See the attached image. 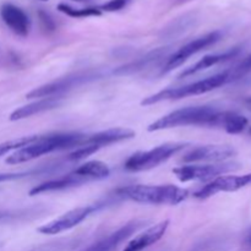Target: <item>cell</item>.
<instances>
[{
    "label": "cell",
    "instance_id": "1",
    "mask_svg": "<svg viewBox=\"0 0 251 251\" xmlns=\"http://www.w3.org/2000/svg\"><path fill=\"white\" fill-rule=\"evenodd\" d=\"M85 134L80 132H64V134L42 135L38 141L16 150L6 158L7 164H21L36 159L43 154L51 153L61 150L80 147L82 145Z\"/></svg>",
    "mask_w": 251,
    "mask_h": 251
},
{
    "label": "cell",
    "instance_id": "2",
    "mask_svg": "<svg viewBox=\"0 0 251 251\" xmlns=\"http://www.w3.org/2000/svg\"><path fill=\"white\" fill-rule=\"evenodd\" d=\"M117 198L150 205H179L185 201L189 191L176 185H129L115 191Z\"/></svg>",
    "mask_w": 251,
    "mask_h": 251
},
{
    "label": "cell",
    "instance_id": "3",
    "mask_svg": "<svg viewBox=\"0 0 251 251\" xmlns=\"http://www.w3.org/2000/svg\"><path fill=\"white\" fill-rule=\"evenodd\" d=\"M220 110L211 105H196V107H185L176 109L164 117L159 118L154 123L149 125L147 130L150 132L159 131V130L173 129L179 126H196L215 127L216 119Z\"/></svg>",
    "mask_w": 251,
    "mask_h": 251
},
{
    "label": "cell",
    "instance_id": "4",
    "mask_svg": "<svg viewBox=\"0 0 251 251\" xmlns=\"http://www.w3.org/2000/svg\"><path fill=\"white\" fill-rule=\"evenodd\" d=\"M230 80H232V77H230V71H225V73L210 76V77H206L203 80H199L196 82L188 83L185 86H180V87L176 88H167V90L159 91V92L145 98L141 102V104L152 105L159 102H166V100H178L186 97H190V96L203 95V93L211 92V91L221 87V86H223Z\"/></svg>",
    "mask_w": 251,
    "mask_h": 251
},
{
    "label": "cell",
    "instance_id": "5",
    "mask_svg": "<svg viewBox=\"0 0 251 251\" xmlns=\"http://www.w3.org/2000/svg\"><path fill=\"white\" fill-rule=\"evenodd\" d=\"M189 146L186 142H169L149 151H140L125 161L124 168L129 172H144L153 169L168 161Z\"/></svg>",
    "mask_w": 251,
    "mask_h": 251
},
{
    "label": "cell",
    "instance_id": "6",
    "mask_svg": "<svg viewBox=\"0 0 251 251\" xmlns=\"http://www.w3.org/2000/svg\"><path fill=\"white\" fill-rule=\"evenodd\" d=\"M100 78V74L97 71H81V73L73 74V75L64 76L55 81L39 86L26 95L27 98H48V97H60L65 92L74 90L76 87L86 85L88 82Z\"/></svg>",
    "mask_w": 251,
    "mask_h": 251
},
{
    "label": "cell",
    "instance_id": "7",
    "mask_svg": "<svg viewBox=\"0 0 251 251\" xmlns=\"http://www.w3.org/2000/svg\"><path fill=\"white\" fill-rule=\"evenodd\" d=\"M221 38H222V32L213 31L205 34V36L199 37V38L186 43L185 46L179 48L178 50L174 51L173 54H171V55L168 56L167 61L164 63L163 68H162L161 75H166V74H169L171 71H173L174 69L179 68V66L183 65L189 58H191L193 55L198 54L199 51L203 50V49L216 44Z\"/></svg>",
    "mask_w": 251,
    "mask_h": 251
},
{
    "label": "cell",
    "instance_id": "8",
    "mask_svg": "<svg viewBox=\"0 0 251 251\" xmlns=\"http://www.w3.org/2000/svg\"><path fill=\"white\" fill-rule=\"evenodd\" d=\"M100 207H103L100 203H95V205L81 206V207L74 208V210H70L66 213H64V215H61L60 217L46 223V225L39 227L37 230H38L41 234L46 235H54L59 234V233L66 232V230L73 229L76 226L82 223L88 216H91L93 212L100 210Z\"/></svg>",
    "mask_w": 251,
    "mask_h": 251
},
{
    "label": "cell",
    "instance_id": "9",
    "mask_svg": "<svg viewBox=\"0 0 251 251\" xmlns=\"http://www.w3.org/2000/svg\"><path fill=\"white\" fill-rule=\"evenodd\" d=\"M239 168L237 163H218V164H194V166H181L173 169V173L181 183L194 180H210L217 178L221 174L235 171Z\"/></svg>",
    "mask_w": 251,
    "mask_h": 251
},
{
    "label": "cell",
    "instance_id": "10",
    "mask_svg": "<svg viewBox=\"0 0 251 251\" xmlns=\"http://www.w3.org/2000/svg\"><path fill=\"white\" fill-rule=\"evenodd\" d=\"M251 185V173L244 176H217L207 185L202 186L194 194L196 199L205 200L218 193H233Z\"/></svg>",
    "mask_w": 251,
    "mask_h": 251
},
{
    "label": "cell",
    "instance_id": "11",
    "mask_svg": "<svg viewBox=\"0 0 251 251\" xmlns=\"http://www.w3.org/2000/svg\"><path fill=\"white\" fill-rule=\"evenodd\" d=\"M235 150L228 145H206L196 147L186 154H184L181 161L185 163H196V162H225L235 156Z\"/></svg>",
    "mask_w": 251,
    "mask_h": 251
},
{
    "label": "cell",
    "instance_id": "12",
    "mask_svg": "<svg viewBox=\"0 0 251 251\" xmlns=\"http://www.w3.org/2000/svg\"><path fill=\"white\" fill-rule=\"evenodd\" d=\"M145 225H146V222L141 220L130 221L118 230L113 232L112 234L103 238L102 240L95 243V244H92L87 249L82 251H115L123 243L126 242L132 234H135L137 230L141 229Z\"/></svg>",
    "mask_w": 251,
    "mask_h": 251
},
{
    "label": "cell",
    "instance_id": "13",
    "mask_svg": "<svg viewBox=\"0 0 251 251\" xmlns=\"http://www.w3.org/2000/svg\"><path fill=\"white\" fill-rule=\"evenodd\" d=\"M0 16L7 27L20 37H27L29 33L31 21L26 12L14 4H2L0 7Z\"/></svg>",
    "mask_w": 251,
    "mask_h": 251
},
{
    "label": "cell",
    "instance_id": "14",
    "mask_svg": "<svg viewBox=\"0 0 251 251\" xmlns=\"http://www.w3.org/2000/svg\"><path fill=\"white\" fill-rule=\"evenodd\" d=\"M88 181L90 180L86 179L85 176H78V174L71 172V173L61 176V178L44 181V183L34 186V188H32L31 190H29L28 195L36 196V195H41V194L51 193V191L65 190V189H71V188H75V186L83 185V184L88 183Z\"/></svg>",
    "mask_w": 251,
    "mask_h": 251
},
{
    "label": "cell",
    "instance_id": "15",
    "mask_svg": "<svg viewBox=\"0 0 251 251\" xmlns=\"http://www.w3.org/2000/svg\"><path fill=\"white\" fill-rule=\"evenodd\" d=\"M134 136L135 132L132 130L124 129V127H115V129L105 130V131L97 132V134L86 135L81 146L92 145V146H97L100 149H103V147L109 146V145L132 139Z\"/></svg>",
    "mask_w": 251,
    "mask_h": 251
},
{
    "label": "cell",
    "instance_id": "16",
    "mask_svg": "<svg viewBox=\"0 0 251 251\" xmlns=\"http://www.w3.org/2000/svg\"><path fill=\"white\" fill-rule=\"evenodd\" d=\"M169 227V221H162V222L157 223V225L152 226L149 229H146L145 232L140 233L139 235L134 238L132 240H130L129 244L126 245L123 251H142L147 249L151 245L156 244L159 239L164 235V233L167 232Z\"/></svg>",
    "mask_w": 251,
    "mask_h": 251
},
{
    "label": "cell",
    "instance_id": "17",
    "mask_svg": "<svg viewBox=\"0 0 251 251\" xmlns=\"http://www.w3.org/2000/svg\"><path fill=\"white\" fill-rule=\"evenodd\" d=\"M168 47H163V48H158L156 49V50H152L150 51L149 54H146L145 56H142V58L137 59L136 61H132V63H129L126 64V65H123L120 66V68L115 69V70L113 71V74L118 76H124L140 73V71L145 70V69L159 63L164 56L168 55Z\"/></svg>",
    "mask_w": 251,
    "mask_h": 251
},
{
    "label": "cell",
    "instance_id": "18",
    "mask_svg": "<svg viewBox=\"0 0 251 251\" xmlns=\"http://www.w3.org/2000/svg\"><path fill=\"white\" fill-rule=\"evenodd\" d=\"M63 100L61 97H48V98H41L37 102L31 103V104L24 105V107L19 108V109L14 110L10 114V120L11 122H17V120L26 119V118L32 117V115L41 114L43 112H48V110L58 108L61 105Z\"/></svg>",
    "mask_w": 251,
    "mask_h": 251
},
{
    "label": "cell",
    "instance_id": "19",
    "mask_svg": "<svg viewBox=\"0 0 251 251\" xmlns=\"http://www.w3.org/2000/svg\"><path fill=\"white\" fill-rule=\"evenodd\" d=\"M239 51H240L239 48H232L230 50L226 51V53L210 54V55L203 56V58L200 59L195 65L190 66V68H188L186 70H184L183 73L179 75V78L189 77V76L195 75V74L200 73V71L202 70H206V69L211 68V66L217 65V64H221V63H225V61L237 56L238 54H239Z\"/></svg>",
    "mask_w": 251,
    "mask_h": 251
},
{
    "label": "cell",
    "instance_id": "20",
    "mask_svg": "<svg viewBox=\"0 0 251 251\" xmlns=\"http://www.w3.org/2000/svg\"><path fill=\"white\" fill-rule=\"evenodd\" d=\"M249 120L247 117L239 114L237 112H220L216 119L215 127L218 129H223L226 132L232 135L242 134L245 129L248 127Z\"/></svg>",
    "mask_w": 251,
    "mask_h": 251
},
{
    "label": "cell",
    "instance_id": "21",
    "mask_svg": "<svg viewBox=\"0 0 251 251\" xmlns=\"http://www.w3.org/2000/svg\"><path fill=\"white\" fill-rule=\"evenodd\" d=\"M74 173L78 174L81 176H85L90 181L92 180H102L110 176L109 167L100 161H90L83 163L78 168L74 171Z\"/></svg>",
    "mask_w": 251,
    "mask_h": 251
},
{
    "label": "cell",
    "instance_id": "22",
    "mask_svg": "<svg viewBox=\"0 0 251 251\" xmlns=\"http://www.w3.org/2000/svg\"><path fill=\"white\" fill-rule=\"evenodd\" d=\"M58 10L63 14L68 15L70 17H75V19H83V17H91V16H100L102 11L98 7H85V9H75V7L70 6L66 4H59Z\"/></svg>",
    "mask_w": 251,
    "mask_h": 251
},
{
    "label": "cell",
    "instance_id": "23",
    "mask_svg": "<svg viewBox=\"0 0 251 251\" xmlns=\"http://www.w3.org/2000/svg\"><path fill=\"white\" fill-rule=\"evenodd\" d=\"M41 136L42 135H32V136H25L16 140H11V141L2 142V144H0V157L14 151V150H19L21 147H25L27 145H31L33 142L38 141Z\"/></svg>",
    "mask_w": 251,
    "mask_h": 251
},
{
    "label": "cell",
    "instance_id": "24",
    "mask_svg": "<svg viewBox=\"0 0 251 251\" xmlns=\"http://www.w3.org/2000/svg\"><path fill=\"white\" fill-rule=\"evenodd\" d=\"M100 150V147L92 146V145H88V146L77 147L75 151L71 152V153L69 154L68 157H66V159H68V161H71V162L81 161V159H85V158H87V157L92 156L93 153L98 152Z\"/></svg>",
    "mask_w": 251,
    "mask_h": 251
},
{
    "label": "cell",
    "instance_id": "25",
    "mask_svg": "<svg viewBox=\"0 0 251 251\" xmlns=\"http://www.w3.org/2000/svg\"><path fill=\"white\" fill-rule=\"evenodd\" d=\"M75 245L76 242H73V240H63V242L41 245V247L36 248L32 251H65L68 249H73Z\"/></svg>",
    "mask_w": 251,
    "mask_h": 251
},
{
    "label": "cell",
    "instance_id": "26",
    "mask_svg": "<svg viewBox=\"0 0 251 251\" xmlns=\"http://www.w3.org/2000/svg\"><path fill=\"white\" fill-rule=\"evenodd\" d=\"M48 169H36V171H29V172H22V173H0V183H4V181H10V180H17V179L25 178V176H34V174L43 173L47 172Z\"/></svg>",
    "mask_w": 251,
    "mask_h": 251
},
{
    "label": "cell",
    "instance_id": "27",
    "mask_svg": "<svg viewBox=\"0 0 251 251\" xmlns=\"http://www.w3.org/2000/svg\"><path fill=\"white\" fill-rule=\"evenodd\" d=\"M131 0H109L105 4L100 5L98 9L100 11H107V12H115V11H120L124 7H126L127 5L130 4Z\"/></svg>",
    "mask_w": 251,
    "mask_h": 251
},
{
    "label": "cell",
    "instance_id": "28",
    "mask_svg": "<svg viewBox=\"0 0 251 251\" xmlns=\"http://www.w3.org/2000/svg\"><path fill=\"white\" fill-rule=\"evenodd\" d=\"M249 70H251V54L242 64H240L239 66H238L237 69H235L234 71H230V77H232L233 80V78L238 77V76L244 75V74L248 73Z\"/></svg>",
    "mask_w": 251,
    "mask_h": 251
},
{
    "label": "cell",
    "instance_id": "29",
    "mask_svg": "<svg viewBox=\"0 0 251 251\" xmlns=\"http://www.w3.org/2000/svg\"><path fill=\"white\" fill-rule=\"evenodd\" d=\"M39 21H41L42 27L47 32H51L55 29V22H54V20L47 12L39 11Z\"/></svg>",
    "mask_w": 251,
    "mask_h": 251
},
{
    "label": "cell",
    "instance_id": "30",
    "mask_svg": "<svg viewBox=\"0 0 251 251\" xmlns=\"http://www.w3.org/2000/svg\"><path fill=\"white\" fill-rule=\"evenodd\" d=\"M247 243H248V244H250V245H251V232H250L249 237H248V239H247Z\"/></svg>",
    "mask_w": 251,
    "mask_h": 251
},
{
    "label": "cell",
    "instance_id": "31",
    "mask_svg": "<svg viewBox=\"0 0 251 251\" xmlns=\"http://www.w3.org/2000/svg\"><path fill=\"white\" fill-rule=\"evenodd\" d=\"M247 103H248V104L250 105V108H251V98H250V100H247Z\"/></svg>",
    "mask_w": 251,
    "mask_h": 251
},
{
    "label": "cell",
    "instance_id": "32",
    "mask_svg": "<svg viewBox=\"0 0 251 251\" xmlns=\"http://www.w3.org/2000/svg\"><path fill=\"white\" fill-rule=\"evenodd\" d=\"M74 1H88V0H74Z\"/></svg>",
    "mask_w": 251,
    "mask_h": 251
},
{
    "label": "cell",
    "instance_id": "33",
    "mask_svg": "<svg viewBox=\"0 0 251 251\" xmlns=\"http://www.w3.org/2000/svg\"><path fill=\"white\" fill-rule=\"evenodd\" d=\"M42 1H47V0H42Z\"/></svg>",
    "mask_w": 251,
    "mask_h": 251
},
{
    "label": "cell",
    "instance_id": "34",
    "mask_svg": "<svg viewBox=\"0 0 251 251\" xmlns=\"http://www.w3.org/2000/svg\"><path fill=\"white\" fill-rule=\"evenodd\" d=\"M0 247H1V244H0Z\"/></svg>",
    "mask_w": 251,
    "mask_h": 251
}]
</instances>
